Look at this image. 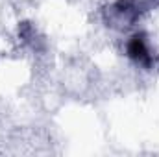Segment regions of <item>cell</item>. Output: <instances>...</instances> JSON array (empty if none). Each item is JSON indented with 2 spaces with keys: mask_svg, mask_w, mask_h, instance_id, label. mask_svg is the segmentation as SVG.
Listing matches in <instances>:
<instances>
[{
  "mask_svg": "<svg viewBox=\"0 0 159 157\" xmlns=\"http://www.w3.org/2000/svg\"><path fill=\"white\" fill-rule=\"evenodd\" d=\"M128 56L139 63V65H144V67H150L152 65V56L146 48V43H144V35L143 34H137L133 35L129 43H128Z\"/></svg>",
  "mask_w": 159,
  "mask_h": 157,
  "instance_id": "1",
  "label": "cell"
}]
</instances>
